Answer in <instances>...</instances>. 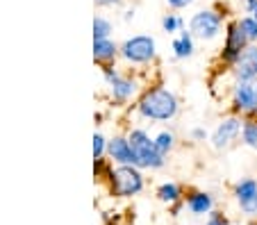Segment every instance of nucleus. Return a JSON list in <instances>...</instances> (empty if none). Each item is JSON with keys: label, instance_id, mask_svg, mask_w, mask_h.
<instances>
[{"label": "nucleus", "instance_id": "obj_1", "mask_svg": "<svg viewBox=\"0 0 257 225\" xmlns=\"http://www.w3.org/2000/svg\"><path fill=\"white\" fill-rule=\"evenodd\" d=\"M137 112L148 121H173L180 112V103L166 87H151L139 98Z\"/></svg>", "mask_w": 257, "mask_h": 225}, {"label": "nucleus", "instance_id": "obj_2", "mask_svg": "<svg viewBox=\"0 0 257 225\" xmlns=\"http://www.w3.org/2000/svg\"><path fill=\"white\" fill-rule=\"evenodd\" d=\"M127 141H130V148L135 152V159H137V168H162L164 166V157L157 152L155 148V139L151 134L137 127L127 134Z\"/></svg>", "mask_w": 257, "mask_h": 225}, {"label": "nucleus", "instance_id": "obj_3", "mask_svg": "<svg viewBox=\"0 0 257 225\" xmlns=\"http://www.w3.org/2000/svg\"><path fill=\"white\" fill-rule=\"evenodd\" d=\"M107 180H109L112 196H116V198H132L137 193H141V189H144V175H141V168H137V166L109 168Z\"/></svg>", "mask_w": 257, "mask_h": 225}, {"label": "nucleus", "instance_id": "obj_4", "mask_svg": "<svg viewBox=\"0 0 257 225\" xmlns=\"http://www.w3.org/2000/svg\"><path fill=\"white\" fill-rule=\"evenodd\" d=\"M232 114L241 118H257V80L255 82H237L232 84L230 93Z\"/></svg>", "mask_w": 257, "mask_h": 225}, {"label": "nucleus", "instance_id": "obj_5", "mask_svg": "<svg viewBox=\"0 0 257 225\" xmlns=\"http://www.w3.org/2000/svg\"><path fill=\"white\" fill-rule=\"evenodd\" d=\"M221 28H223V14L216 10H200L189 21V32L194 39L200 41H214L221 35Z\"/></svg>", "mask_w": 257, "mask_h": 225}, {"label": "nucleus", "instance_id": "obj_6", "mask_svg": "<svg viewBox=\"0 0 257 225\" xmlns=\"http://www.w3.org/2000/svg\"><path fill=\"white\" fill-rule=\"evenodd\" d=\"M155 55H157V44L148 35L130 37L121 46V57L130 64H148L155 59Z\"/></svg>", "mask_w": 257, "mask_h": 225}, {"label": "nucleus", "instance_id": "obj_7", "mask_svg": "<svg viewBox=\"0 0 257 225\" xmlns=\"http://www.w3.org/2000/svg\"><path fill=\"white\" fill-rule=\"evenodd\" d=\"M248 44H250V41L246 39L243 30L239 28V21H230L228 28H225V41H223V50H221V62L228 64L230 69H232L234 62H237L243 50L248 48Z\"/></svg>", "mask_w": 257, "mask_h": 225}, {"label": "nucleus", "instance_id": "obj_8", "mask_svg": "<svg viewBox=\"0 0 257 225\" xmlns=\"http://www.w3.org/2000/svg\"><path fill=\"white\" fill-rule=\"evenodd\" d=\"M241 127H243V118L237 116V114H230V116L221 118L212 132V148L214 150H225V148H230L241 137Z\"/></svg>", "mask_w": 257, "mask_h": 225}, {"label": "nucleus", "instance_id": "obj_9", "mask_svg": "<svg viewBox=\"0 0 257 225\" xmlns=\"http://www.w3.org/2000/svg\"><path fill=\"white\" fill-rule=\"evenodd\" d=\"M232 196L237 200L239 209L246 218H257V180L255 177H241L237 184L232 186Z\"/></svg>", "mask_w": 257, "mask_h": 225}, {"label": "nucleus", "instance_id": "obj_10", "mask_svg": "<svg viewBox=\"0 0 257 225\" xmlns=\"http://www.w3.org/2000/svg\"><path fill=\"white\" fill-rule=\"evenodd\" d=\"M232 75L237 82H255L257 80V44H248L241 57L234 62Z\"/></svg>", "mask_w": 257, "mask_h": 225}, {"label": "nucleus", "instance_id": "obj_11", "mask_svg": "<svg viewBox=\"0 0 257 225\" xmlns=\"http://www.w3.org/2000/svg\"><path fill=\"white\" fill-rule=\"evenodd\" d=\"M107 152H109V157H112L118 166H137L135 152H132L127 137H114V139H109V141H107Z\"/></svg>", "mask_w": 257, "mask_h": 225}, {"label": "nucleus", "instance_id": "obj_12", "mask_svg": "<svg viewBox=\"0 0 257 225\" xmlns=\"http://www.w3.org/2000/svg\"><path fill=\"white\" fill-rule=\"evenodd\" d=\"M185 205L191 214L196 216H205V214H212L214 211V196L207 193V191H198V189H191L189 193L185 196Z\"/></svg>", "mask_w": 257, "mask_h": 225}, {"label": "nucleus", "instance_id": "obj_13", "mask_svg": "<svg viewBox=\"0 0 257 225\" xmlns=\"http://www.w3.org/2000/svg\"><path fill=\"white\" fill-rule=\"evenodd\" d=\"M171 50H173V57L175 59H187L194 55L196 46H194V35H191L189 30H182L178 37L173 39L171 44Z\"/></svg>", "mask_w": 257, "mask_h": 225}, {"label": "nucleus", "instance_id": "obj_14", "mask_svg": "<svg viewBox=\"0 0 257 225\" xmlns=\"http://www.w3.org/2000/svg\"><path fill=\"white\" fill-rule=\"evenodd\" d=\"M157 198L162 202H166V205H178V202L185 200V191H182V186L178 182H162L157 186Z\"/></svg>", "mask_w": 257, "mask_h": 225}, {"label": "nucleus", "instance_id": "obj_15", "mask_svg": "<svg viewBox=\"0 0 257 225\" xmlns=\"http://www.w3.org/2000/svg\"><path fill=\"white\" fill-rule=\"evenodd\" d=\"M109 89H112V98L116 100V103H127L137 93V82L132 78H123L121 75Z\"/></svg>", "mask_w": 257, "mask_h": 225}, {"label": "nucleus", "instance_id": "obj_16", "mask_svg": "<svg viewBox=\"0 0 257 225\" xmlns=\"http://www.w3.org/2000/svg\"><path fill=\"white\" fill-rule=\"evenodd\" d=\"M118 53H121V48H118L112 39L93 41V59H96V62L107 64V62H112V59H116Z\"/></svg>", "mask_w": 257, "mask_h": 225}, {"label": "nucleus", "instance_id": "obj_17", "mask_svg": "<svg viewBox=\"0 0 257 225\" xmlns=\"http://www.w3.org/2000/svg\"><path fill=\"white\" fill-rule=\"evenodd\" d=\"M241 143L248 146L250 150H257V118H243Z\"/></svg>", "mask_w": 257, "mask_h": 225}, {"label": "nucleus", "instance_id": "obj_18", "mask_svg": "<svg viewBox=\"0 0 257 225\" xmlns=\"http://www.w3.org/2000/svg\"><path fill=\"white\" fill-rule=\"evenodd\" d=\"M155 139V148H157V152H160L162 157H166L171 150L175 148V134L171 132V130H162L157 137H153Z\"/></svg>", "mask_w": 257, "mask_h": 225}, {"label": "nucleus", "instance_id": "obj_19", "mask_svg": "<svg viewBox=\"0 0 257 225\" xmlns=\"http://www.w3.org/2000/svg\"><path fill=\"white\" fill-rule=\"evenodd\" d=\"M237 21H239V28H241L243 35H246V39L250 41V44H257V19H252L250 14H246Z\"/></svg>", "mask_w": 257, "mask_h": 225}, {"label": "nucleus", "instance_id": "obj_20", "mask_svg": "<svg viewBox=\"0 0 257 225\" xmlns=\"http://www.w3.org/2000/svg\"><path fill=\"white\" fill-rule=\"evenodd\" d=\"M112 35V23L102 16H96L93 19V41H100V39H109Z\"/></svg>", "mask_w": 257, "mask_h": 225}, {"label": "nucleus", "instance_id": "obj_21", "mask_svg": "<svg viewBox=\"0 0 257 225\" xmlns=\"http://www.w3.org/2000/svg\"><path fill=\"white\" fill-rule=\"evenodd\" d=\"M162 28H164V32H169V35H173V32H182L185 21L180 19L178 14H166L164 19H162Z\"/></svg>", "mask_w": 257, "mask_h": 225}, {"label": "nucleus", "instance_id": "obj_22", "mask_svg": "<svg viewBox=\"0 0 257 225\" xmlns=\"http://www.w3.org/2000/svg\"><path fill=\"white\" fill-rule=\"evenodd\" d=\"M105 148H107L105 137H102V134H93V159H102Z\"/></svg>", "mask_w": 257, "mask_h": 225}, {"label": "nucleus", "instance_id": "obj_23", "mask_svg": "<svg viewBox=\"0 0 257 225\" xmlns=\"http://www.w3.org/2000/svg\"><path fill=\"white\" fill-rule=\"evenodd\" d=\"M205 225H230V223H228V218H225L223 211H212Z\"/></svg>", "mask_w": 257, "mask_h": 225}, {"label": "nucleus", "instance_id": "obj_24", "mask_svg": "<svg viewBox=\"0 0 257 225\" xmlns=\"http://www.w3.org/2000/svg\"><path fill=\"white\" fill-rule=\"evenodd\" d=\"M191 139H194V141H205V139H207V130H205V127H194V130H191Z\"/></svg>", "mask_w": 257, "mask_h": 225}, {"label": "nucleus", "instance_id": "obj_25", "mask_svg": "<svg viewBox=\"0 0 257 225\" xmlns=\"http://www.w3.org/2000/svg\"><path fill=\"white\" fill-rule=\"evenodd\" d=\"M169 3V7H173V10H185V7H189L194 0H166Z\"/></svg>", "mask_w": 257, "mask_h": 225}, {"label": "nucleus", "instance_id": "obj_26", "mask_svg": "<svg viewBox=\"0 0 257 225\" xmlns=\"http://www.w3.org/2000/svg\"><path fill=\"white\" fill-rule=\"evenodd\" d=\"M243 5H246V12H248V14H252V12L257 10V0H243Z\"/></svg>", "mask_w": 257, "mask_h": 225}, {"label": "nucleus", "instance_id": "obj_27", "mask_svg": "<svg viewBox=\"0 0 257 225\" xmlns=\"http://www.w3.org/2000/svg\"><path fill=\"white\" fill-rule=\"evenodd\" d=\"M121 0H96V5H100V7H109V5H118Z\"/></svg>", "mask_w": 257, "mask_h": 225}]
</instances>
